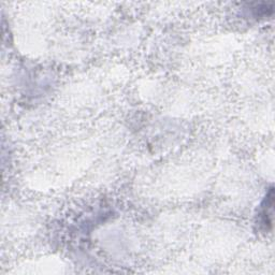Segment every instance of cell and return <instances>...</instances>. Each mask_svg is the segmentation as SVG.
I'll return each mask as SVG.
<instances>
[{
	"label": "cell",
	"instance_id": "1",
	"mask_svg": "<svg viewBox=\"0 0 275 275\" xmlns=\"http://www.w3.org/2000/svg\"><path fill=\"white\" fill-rule=\"evenodd\" d=\"M272 209H273V189L271 188L269 194L265 197L264 205L262 207V211L260 213V222L261 224L267 228L271 226V217H272Z\"/></svg>",
	"mask_w": 275,
	"mask_h": 275
}]
</instances>
